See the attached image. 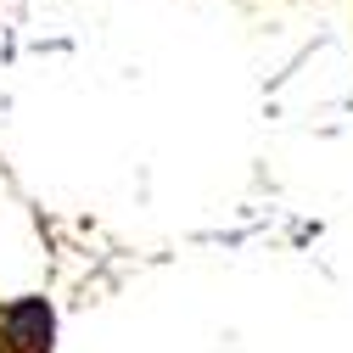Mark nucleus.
<instances>
[{
	"label": "nucleus",
	"instance_id": "f257e3e1",
	"mask_svg": "<svg viewBox=\"0 0 353 353\" xmlns=\"http://www.w3.org/2000/svg\"><path fill=\"white\" fill-rule=\"evenodd\" d=\"M0 353H51V308L39 297L0 308Z\"/></svg>",
	"mask_w": 353,
	"mask_h": 353
}]
</instances>
